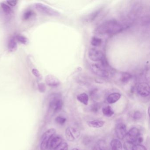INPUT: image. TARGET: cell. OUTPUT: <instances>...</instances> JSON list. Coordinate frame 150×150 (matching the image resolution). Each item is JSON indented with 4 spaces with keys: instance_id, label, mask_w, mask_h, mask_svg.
Here are the masks:
<instances>
[{
    "instance_id": "6",
    "label": "cell",
    "mask_w": 150,
    "mask_h": 150,
    "mask_svg": "<svg viewBox=\"0 0 150 150\" xmlns=\"http://www.w3.org/2000/svg\"><path fill=\"white\" fill-rule=\"evenodd\" d=\"M65 135L68 141L73 142L76 139L79 138L80 135V132L75 128L69 127L66 130Z\"/></svg>"
},
{
    "instance_id": "18",
    "label": "cell",
    "mask_w": 150,
    "mask_h": 150,
    "mask_svg": "<svg viewBox=\"0 0 150 150\" xmlns=\"http://www.w3.org/2000/svg\"><path fill=\"white\" fill-rule=\"evenodd\" d=\"M132 78V75L128 72H124L122 74L120 78V81L122 83H127Z\"/></svg>"
},
{
    "instance_id": "9",
    "label": "cell",
    "mask_w": 150,
    "mask_h": 150,
    "mask_svg": "<svg viewBox=\"0 0 150 150\" xmlns=\"http://www.w3.org/2000/svg\"><path fill=\"white\" fill-rule=\"evenodd\" d=\"M63 105V101L57 96L52 98L50 103V108L53 110L54 112H57L61 110Z\"/></svg>"
},
{
    "instance_id": "20",
    "label": "cell",
    "mask_w": 150,
    "mask_h": 150,
    "mask_svg": "<svg viewBox=\"0 0 150 150\" xmlns=\"http://www.w3.org/2000/svg\"><path fill=\"white\" fill-rule=\"evenodd\" d=\"M102 40L99 38L94 37L92 38L91 41V44L93 46L95 47H98L101 45Z\"/></svg>"
},
{
    "instance_id": "1",
    "label": "cell",
    "mask_w": 150,
    "mask_h": 150,
    "mask_svg": "<svg viewBox=\"0 0 150 150\" xmlns=\"http://www.w3.org/2000/svg\"><path fill=\"white\" fill-rule=\"evenodd\" d=\"M124 29L123 26L117 21L110 20L99 26L96 30V32L102 35H113L121 32Z\"/></svg>"
},
{
    "instance_id": "23",
    "label": "cell",
    "mask_w": 150,
    "mask_h": 150,
    "mask_svg": "<svg viewBox=\"0 0 150 150\" xmlns=\"http://www.w3.org/2000/svg\"><path fill=\"white\" fill-rule=\"evenodd\" d=\"M67 119L65 117L61 116H58L55 119V121L57 123L59 124L64 125L66 122Z\"/></svg>"
},
{
    "instance_id": "13",
    "label": "cell",
    "mask_w": 150,
    "mask_h": 150,
    "mask_svg": "<svg viewBox=\"0 0 150 150\" xmlns=\"http://www.w3.org/2000/svg\"><path fill=\"white\" fill-rule=\"evenodd\" d=\"M62 143V139L59 136H57L52 139L50 143V147L52 150H55Z\"/></svg>"
},
{
    "instance_id": "31",
    "label": "cell",
    "mask_w": 150,
    "mask_h": 150,
    "mask_svg": "<svg viewBox=\"0 0 150 150\" xmlns=\"http://www.w3.org/2000/svg\"><path fill=\"white\" fill-rule=\"evenodd\" d=\"M38 87H39V89L41 92H44L45 90V86L44 84L43 83H41V84H39L38 86Z\"/></svg>"
},
{
    "instance_id": "26",
    "label": "cell",
    "mask_w": 150,
    "mask_h": 150,
    "mask_svg": "<svg viewBox=\"0 0 150 150\" xmlns=\"http://www.w3.org/2000/svg\"><path fill=\"white\" fill-rule=\"evenodd\" d=\"M132 150H147V149L143 145L137 144L133 145Z\"/></svg>"
},
{
    "instance_id": "14",
    "label": "cell",
    "mask_w": 150,
    "mask_h": 150,
    "mask_svg": "<svg viewBox=\"0 0 150 150\" xmlns=\"http://www.w3.org/2000/svg\"><path fill=\"white\" fill-rule=\"evenodd\" d=\"M104 122L102 120H95L88 121L87 124L91 128H99L103 127L104 125Z\"/></svg>"
},
{
    "instance_id": "25",
    "label": "cell",
    "mask_w": 150,
    "mask_h": 150,
    "mask_svg": "<svg viewBox=\"0 0 150 150\" xmlns=\"http://www.w3.org/2000/svg\"><path fill=\"white\" fill-rule=\"evenodd\" d=\"M133 145L134 144L132 143L126 141L124 144V148L125 150H132Z\"/></svg>"
},
{
    "instance_id": "17",
    "label": "cell",
    "mask_w": 150,
    "mask_h": 150,
    "mask_svg": "<svg viewBox=\"0 0 150 150\" xmlns=\"http://www.w3.org/2000/svg\"><path fill=\"white\" fill-rule=\"evenodd\" d=\"M102 112L103 115L107 117H110L114 114V110L110 106L103 107L102 109Z\"/></svg>"
},
{
    "instance_id": "28",
    "label": "cell",
    "mask_w": 150,
    "mask_h": 150,
    "mask_svg": "<svg viewBox=\"0 0 150 150\" xmlns=\"http://www.w3.org/2000/svg\"><path fill=\"white\" fill-rule=\"evenodd\" d=\"M142 114L139 111H137L133 114V118L135 120H139L142 117Z\"/></svg>"
},
{
    "instance_id": "5",
    "label": "cell",
    "mask_w": 150,
    "mask_h": 150,
    "mask_svg": "<svg viewBox=\"0 0 150 150\" xmlns=\"http://www.w3.org/2000/svg\"><path fill=\"white\" fill-rule=\"evenodd\" d=\"M139 135L140 133L138 128L136 127L131 128L126 133L125 137L126 141L134 144V143L137 142L138 138L139 137Z\"/></svg>"
},
{
    "instance_id": "7",
    "label": "cell",
    "mask_w": 150,
    "mask_h": 150,
    "mask_svg": "<svg viewBox=\"0 0 150 150\" xmlns=\"http://www.w3.org/2000/svg\"><path fill=\"white\" fill-rule=\"evenodd\" d=\"M91 69L94 74L100 77L107 78L109 75L107 70L98 64H93L91 65Z\"/></svg>"
},
{
    "instance_id": "21",
    "label": "cell",
    "mask_w": 150,
    "mask_h": 150,
    "mask_svg": "<svg viewBox=\"0 0 150 150\" xmlns=\"http://www.w3.org/2000/svg\"><path fill=\"white\" fill-rule=\"evenodd\" d=\"M100 11V10L96 11L94 13H93L91 14L90 15L88 16V17L86 18L88 21L92 22L93 21V20H94L96 18V17H97L98 15L99 14V13H100V11Z\"/></svg>"
},
{
    "instance_id": "29",
    "label": "cell",
    "mask_w": 150,
    "mask_h": 150,
    "mask_svg": "<svg viewBox=\"0 0 150 150\" xmlns=\"http://www.w3.org/2000/svg\"><path fill=\"white\" fill-rule=\"evenodd\" d=\"M32 14V13L31 11H27L24 13V15H23V18L25 20H28L31 17Z\"/></svg>"
},
{
    "instance_id": "30",
    "label": "cell",
    "mask_w": 150,
    "mask_h": 150,
    "mask_svg": "<svg viewBox=\"0 0 150 150\" xmlns=\"http://www.w3.org/2000/svg\"><path fill=\"white\" fill-rule=\"evenodd\" d=\"M32 72L33 73V74L35 77L38 78H41V74H40V73L39 72L38 70L36 69H33L32 70Z\"/></svg>"
},
{
    "instance_id": "24",
    "label": "cell",
    "mask_w": 150,
    "mask_h": 150,
    "mask_svg": "<svg viewBox=\"0 0 150 150\" xmlns=\"http://www.w3.org/2000/svg\"><path fill=\"white\" fill-rule=\"evenodd\" d=\"M1 6L3 11L5 13H11V11H12L11 8H10L9 6H8L6 4H5V3H2Z\"/></svg>"
},
{
    "instance_id": "3",
    "label": "cell",
    "mask_w": 150,
    "mask_h": 150,
    "mask_svg": "<svg viewBox=\"0 0 150 150\" xmlns=\"http://www.w3.org/2000/svg\"><path fill=\"white\" fill-rule=\"evenodd\" d=\"M56 130L54 129H51L47 130L43 135L41 144V150H45L48 148L50 140L52 136L56 133Z\"/></svg>"
},
{
    "instance_id": "32",
    "label": "cell",
    "mask_w": 150,
    "mask_h": 150,
    "mask_svg": "<svg viewBox=\"0 0 150 150\" xmlns=\"http://www.w3.org/2000/svg\"><path fill=\"white\" fill-rule=\"evenodd\" d=\"M7 2L11 6H15L17 4V1H7Z\"/></svg>"
},
{
    "instance_id": "10",
    "label": "cell",
    "mask_w": 150,
    "mask_h": 150,
    "mask_svg": "<svg viewBox=\"0 0 150 150\" xmlns=\"http://www.w3.org/2000/svg\"><path fill=\"white\" fill-rule=\"evenodd\" d=\"M115 132L117 137L119 139L122 140L125 137L127 133L126 125L124 124H118L116 126Z\"/></svg>"
},
{
    "instance_id": "34",
    "label": "cell",
    "mask_w": 150,
    "mask_h": 150,
    "mask_svg": "<svg viewBox=\"0 0 150 150\" xmlns=\"http://www.w3.org/2000/svg\"><path fill=\"white\" fill-rule=\"evenodd\" d=\"M95 150H103V149L101 147H100V146H97V147H96Z\"/></svg>"
},
{
    "instance_id": "12",
    "label": "cell",
    "mask_w": 150,
    "mask_h": 150,
    "mask_svg": "<svg viewBox=\"0 0 150 150\" xmlns=\"http://www.w3.org/2000/svg\"><path fill=\"white\" fill-rule=\"evenodd\" d=\"M121 97V94L114 93L110 94L107 98V102L110 104H113L117 102Z\"/></svg>"
},
{
    "instance_id": "33",
    "label": "cell",
    "mask_w": 150,
    "mask_h": 150,
    "mask_svg": "<svg viewBox=\"0 0 150 150\" xmlns=\"http://www.w3.org/2000/svg\"><path fill=\"white\" fill-rule=\"evenodd\" d=\"M143 140H144V139H143V137H139L138 138L137 141H138L139 143H141L143 142Z\"/></svg>"
},
{
    "instance_id": "15",
    "label": "cell",
    "mask_w": 150,
    "mask_h": 150,
    "mask_svg": "<svg viewBox=\"0 0 150 150\" xmlns=\"http://www.w3.org/2000/svg\"><path fill=\"white\" fill-rule=\"evenodd\" d=\"M111 150H122V145L121 141L117 139H114L110 142Z\"/></svg>"
},
{
    "instance_id": "27",
    "label": "cell",
    "mask_w": 150,
    "mask_h": 150,
    "mask_svg": "<svg viewBox=\"0 0 150 150\" xmlns=\"http://www.w3.org/2000/svg\"><path fill=\"white\" fill-rule=\"evenodd\" d=\"M16 39L18 40V42H20L21 43L23 44H25L27 42V38L24 37L23 36L18 35L16 36Z\"/></svg>"
},
{
    "instance_id": "8",
    "label": "cell",
    "mask_w": 150,
    "mask_h": 150,
    "mask_svg": "<svg viewBox=\"0 0 150 150\" xmlns=\"http://www.w3.org/2000/svg\"><path fill=\"white\" fill-rule=\"evenodd\" d=\"M138 94L142 97H147L150 95V86L146 82L139 83L137 87Z\"/></svg>"
},
{
    "instance_id": "2",
    "label": "cell",
    "mask_w": 150,
    "mask_h": 150,
    "mask_svg": "<svg viewBox=\"0 0 150 150\" xmlns=\"http://www.w3.org/2000/svg\"><path fill=\"white\" fill-rule=\"evenodd\" d=\"M35 8L39 12L50 16H58L60 15L59 12L57 10L42 3H36Z\"/></svg>"
},
{
    "instance_id": "11",
    "label": "cell",
    "mask_w": 150,
    "mask_h": 150,
    "mask_svg": "<svg viewBox=\"0 0 150 150\" xmlns=\"http://www.w3.org/2000/svg\"><path fill=\"white\" fill-rule=\"evenodd\" d=\"M45 82L48 86L56 87L60 85V81L57 77L52 75H48L45 79Z\"/></svg>"
},
{
    "instance_id": "4",
    "label": "cell",
    "mask_w": 150,
    "mask_h": 150,
    "mask_svg": "<svg viewBox=\"0 0 150 150\" xmlns=\"http://www.w3.org/2000/svg\"><path fill=\"white\" fill-rule=\"evenodd\" d=\"M89 59L93 62H100L104 59V55L101 51L94 48L89 49L88 52Z\"/></svg>"
},
{
    "instance_id": "16",
    "label": "cell",
    "mask_w": 150,
    "mask_h": 150,
    "mask_svg": "<svg viewBox=\"0 0 150 150\" xmlns=\"http://www.w3.org/2000/svg\"><path fill=\"white\" fill-rule=\"evenodd\" d=\"M77 100L81 103L85 105L88 104L89 97L88 95L86 93H82L79 95L77 97Z\"/></svg>"
},
{
    "instance_id": "35",
    "label": "cell",
    "mask_w": 150,
    "mask_h": 150,
    "mask_svg": "<svg viewBox=\"0 0 150 150\" xmlns=\"http://www.w3.org/2000/svg\"><path fill=\"white\" fill-rule=\"evenodd\" d=\"M72 150H79V149H78V148H74V149H72Z\"/></svg>"
},
{
    "instance_id": "19",
    "label": "cell",
    "mask_w": 150,
    "mask_h": 150,
    "mask_svg": "<svg viewBox=\"0 0 150 150\" xmlns=\"http://www.w3.org/2000/svg\"><path fill=\"white\" fill-rule=\"evenodd\" d=\"M8 49L11 52L14 51L17 49V43L14 38H12L9 40L8 44Z\"/></svg>"
},
{
    "instance_id": "22",
    "label": "cell",
    "mask_w": 150,
    "mask_h": 150,
    "mask_svg": "<svg viewBox=\"0 0 150 150\" xmlns=\"http://www.w3.org/2000/svg\"><path fill=\"white\" fill-rule=\"evenodd\" d=\"M68 145L66 142L62 143L54 150H68Z\"/></svg>"
}]
</instances>
